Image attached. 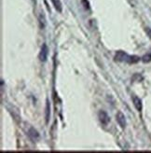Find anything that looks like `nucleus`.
<instances>
[{
  "instance_id": "1",
  "label": "nucleus",
  "mask_w": 151,
  "mask_h": 153,
  "mask_svg": "<svg viewBox=\"0 0 151 153\" xmlns=\"http://www.w3.org/2000/svg\"><path fill=\"white\" fill-rule=\"evenodd\" d=\"M129 54L126 53L125 51H118L115 54V61L116 62H127L128 59H129Z\"/></svg>"
},
{
  "instance_id": "2",
  "label": "nucleus",
  "mask_w": 151,
  "mask_h": 153,
  "mask_svg": "<svg viewBox=\"0 0 151 153\" xmlns=\"http://www.w3.org/2000/svg\"><path fill=\"white\" fill-rule=\"evenodd\" d=\"M98 119H99L100 122L103 124V125H107L110 121V118L108 116V114L104 111V110H100L99 113H98Z\"/></svg>"
},
{
  "instance_id": "3",
  "label": "nucleus",
  "mask_w": 151,
  "mask_h": 153,
  "mask_svg": "<svg viewBox=\"0 0 151 153\" xmlns=\"http://www.w3.org/2000/svg\"><path fill=\"white\" fill-rule=\"evenodd\" d=\"M48 55H49V48L47 44H43L42 47H41V50H40V52H39V60L41 62H46L47 59H48Z\"/></svg>"
},
{
  "instance_id": "4",
  "label": "nucleus",
  "mask_w": 151,
  "mask_h": 153,
  "mask_svg": "<svg viewBox=\"0 0 151 153\" xmlns=\"http://www.w3.org/2000/svg\"><path fill=\"white\" fill-rule=\"evenodd\" d=\"M116 120H117V122H118V124L120 126V128L121 129H125L126 127V124H127V122H126V118L124 116V114L121 112V111H118L116 115Z\"/></svg>"
},
{
  "instance_id": "5",
  "label": "nucleus",
  "mask_w": 151,
  "mask_h": 153,
  "mask_svg": "<svg viewBox=\"0 0 151 153\" xmlns=\"http://www.w3.org/2000/svg\"><path fill=\"white\" fill-rule=\"evenodd\" d=\"M27 135H28V137L30 139H31L33 142H36L37 140L39 139V137H40V135H39V133L36 131V130L35 129V128H33V127H31L29 130H28V132H27Z\"/></svg>"
},
{
  "instance_id": "6",
  "label": "nucleus",
  "mask_w": 151,
  "mask_h": 153,
  "mask_svg": "<svg viewBox=\"0 0 151 153\" xmlns=\"http://www.w3.org/2000/svg\"><path fill=\"white\" fill-rule=\"evenodd\" d=\"M132 103H133L134 108H136L137 111H139V112L142 111V109H143V104H142V100L139 97L133 95L132 96Z\"/></svg>"
},
{
  "instance_id": "7",
  "label": "nucleus",
  "mask_w": 151,
  "mask_h": 153,
  "mask_svg": "<svg viewBox=\"0 0 151 153\" xmlns=\"http://www.w3.org/2000/svg\"><path fill=\"white\" fill-rule=\"evenodd\" d=\"M50 103L49 101V99H47L46 101V108H45V119H46V123L48 124L50 121Z\"/></svg>"
},
{
  "instance_id": "8",
  "label": "nucleus",
  "mask_w": 151,
  "mask_h": 153,
  "mask_svg": "<svg viewBox=\"0 0 151 153\" xmlns=\"http://www.w3.org/2000/svg\"><path fill=\"white\" fill-rule=\"evenodd\" d=\"M38 22H39V26L41 29H44L47 25V20H46V16L43 11H41L39 13V16H38Z\"/></svg>"
},
{
  "instance_id": "9",
  "label": "nucleus",
  "mask_w": 151,
  "mask_h": 153,
  "mask_svg": "<svg viewBox=\"0 0 151 153\" xmlns=\"http://www.w3.org/2000/svg\"><path fill=\"white\" fill-rule=\"evenodd\" d=\"M52 4H53L55 10L58 11V12H62L63 10V5H62V2L60 1V0H51Z\"/></svg>"
},
{
  "instance_id": "10",
  "label": "nucleus",
  "mask_w": 151,
  "mask_h": 153,
  "mask_svg": "<svg viewBox=\"0 0 151 153\" xmlns=\"http://www.w3.org/2000/svg\"><path fill=\"white\" fill-rule=\"evenodd\" d=\"M140 57L139 56H136V55H132V56H129V59H128L127 63L129 64H136L140 61Z\"/></svg>"
},
{
  "instance_id": "11",
  "label": "nucleus",
  "mask_w": 151,
  "mask_h": 153,
  "mask_svg": "<svg viewBox=\"0 0 151 153\" xmlns=\"http://www.w3.org/2000/svg\"><path fill=\"white\" fill-rule=\"evenodd\" d=\"M132 81H136V82H140L141 80H143V76L139 74H134L132 78Z\"/></svg>"
},
{
  "instance_id": "12",
  "label": "nucleus",
  "mask_w": 151,
  "mask_h": 153,
  "mask_svg": "<svg viewBox=\"0 0 151 153\" xmlns=\"http://www.w3.org/2000/svg\"><path fill=\"white\" fill-rule=\"evenodd\" d=\"M142 61L144 63H149V62H151V53H147V54L143 56L142 57Z\"/></svg>"
},
{
  "instance_id": "13",
  "label": "nucleus",
  "mask_w": 151,
  "mask_h": 153,
  "mask_svg": "<svg viewBox=\"0 0 151 153\" xmlns=\"http://www.w3.org/2000/svg\"><path fill=\"white\" fill-rule=\"evenodd\" d=\"M82 5L84 6V9L85 10H90V4H89V2L87 1V0H82Z\"/></svg>"
},
{
  "instance_id": "14",
  "label": "nucleus",
  "mask_w": 151,
  "mask_h": 153,
  "mask_svg": "<svg viewBox=\"0 0 151 153\" xmlns=\"http://www.w3.org/2000/svg\"><path fill=\"white\" fill-rule=\"evenodd\" d=\"M146 33H147V35L151 38V28L147 27V28H146Z\"/></svg>"
}]
</instances>
